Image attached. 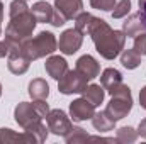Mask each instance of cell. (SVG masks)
Instances as JSON below:
<instances>
[{"mask_svg":"<svg viewBox=\"0 0 146 144\" xmlns=\"http://www.w3.org/2000/svg\"><path fill=\"white\" fill-rule=\"evenodd\" d=\"M88 36L92 37L99 54L106 59L117 58L121 54V51L124 49L126 34L122 31H114L104 19H99V17L94 19V22L88 29Z\"/></svg>","mask_w":146,"mask_h":144,"instance_id":"1","label":"cell"},{"mask_svg":"<svg viewBox=\"0 0 146 144\" xmlns=\"http://www.w3.org/2000/svg\"><path fill=\"white\" fill-rule=\"evenodd\" d=\"M9 15L10 22L5 27V39L24 42L33 36L37 20L26 0H14L9 7Z\"/></svg>","mask_w":146,"mask_h":144,"instance_id":"2","label":"cell"},{"mask_svg":"<svg viewBox=\"0 0 146 144\" xmlns=\"http://www.w3.org/2000/svg\"><path fill=\"white\" fill-rule=\"evenodd\" d=\"M56 48H58V41L54 34L49 31H41L36 37H29L22 42V51L31 61L53 54Z\"/></svg>","mask_w":146,"mask_h":144,"instance_id":"3","label":"cell"},{"mask_svg":"<svg viewBox=\"0 0 146 144\" xmlns=\"http://www.w3.org/2000/svg\"><path fill=\"white\" fill-rule=\"evenodd\" d=\"M48 112H49V107H48L46 100L21 102L14 110V117H15V122L22 129H29L31 126L41 122L48 115Z\"/></svg>","mask_w":146,"mask_h":144,"instance_id":"4","label":"cell"},{"mask_svg":"<svg viewBox=\"0 0 146 144\" xmlns=\"http://www.w3.org/2000/svg\"><path fill=\"white\" fill-rule=\"evenodd\" d=\"M109 95L112 97L110 102L106 107V112L117 122L121 119H124L131 108H133V95H131V88L124 83H119L114 90H110Z\"/></svg>","mask_w":146,"mask_h":144,"instance_id":"5","label":"cell"},{"mask_svg":"<svg viewBox=\"0 0 146 144\" xmlns=\"http://www.w3.org/2000/svg\"><path fill=\"white\" fill-rule=\"evenodd\" d=\"M87 80L83 75L76 70H68L60 80H58V90L63 95H73V93H83L87 88Z\"/></svg>","mask_w":146,"mask_h":144,"instance_id":"6","label":"cell"},{"mask_svg":"<svg viewBox=\"0 0 146 144\" xmlns=\"http://www.w3.org/2000/svg\"><path fill=\"white\" fill-rule=\"evenodd\" d=\"M46 122H48V129L54 134V136H63L70 131L72 122L68 119V115L61 110V108H53L48 112L46 115Z\"/></svg>","mask_w":146,"mask_h":144,"instance_id":"7","label":"cell"},{"mask_svg":"<svg viewBox=\"0 0 146 144\" xmlns=\"http://www.w3.org/2000/svg\"><path fill=\"white\" fill-rule=\"evenodd\" d=\"M83 42V34L78 29H66L61 36H60V42L58 48L63 54H75Z\"/></svg>","mask_w":146,"mask_h":144,"instance_id":"8","label":"cell"},{"mask_svg":"<svg viewBox=\"0 0 146 144\" xmlns=\"http://www.w3.org/2000/svg\"><path fill=\"white\" fill-rule=\"evenodd\" d=\"M95 115V105L90 104L87 98H76L70 104V117L73 122H83V120H90Z\"/></svg>","mask_w":146,"mask_h":144,"instance_id":"9","label":"cell"},{"mask_svg":"<svg viewBox=\"0 0 146 144\" xmlns=\"http://www.w3.org/2000/svg\"><path fill=\"white\" fill-rule=\"evenodd\" d=\"M75 70L80 71L87 80H94V78H97L99 73H100V65L97 63V59H95L94 56L85 54V56L78 58V61H76V68H75Z\"/></svg>","mask_w":146,"mask_h":144,"instance_id":"10","label":"cell"},{"mask_svg":"<svg viewBox=\"0 0 146 144\" xmlns=\"http://www.w3.org/2000/svg\"><path fill=\"white\" fill-rule=\"evenodd\" d=\"M54 9L60 10L66 20H72L83 12V2L82 0H54Z\"/></svg>","mask_w":146,"mask_h":144,"instance_id":"11","label":"cell"},{"mask_svg":"<svg viewBox=\"0 0 146 144\" xmlns=\"http://www.w3.org/2000/svg\"><path fill=\"white\" fill-rule=\"evenodd\" d=\"M122 32L126 34V37H136L141 32H146V22L139 15V12L126 17V20L122 22Z\"/></svg>","mask_w":146,"mask_h":144,"instance_id":"12","label":"cell"},{"mask_svg":"<svg viewBox=\"0 0 146 144\" xmlns=\"http://www.w3.org/2000/svg\"><path fill=\"white\" fill-rule=\"evenodd\" d=\"M46 73L53 78V80H60L65 73L68 71V63L65 58L61 56H49L44 63Z\"/></svg>","mask_w":146,"mask_h":144,"instance_id":"13","label":"cell"},{"mask_svg":"<svg viewBox=\"0 0 146 144\" xmlns=\"http://www.w3.org/2000/svg\"><path fill=\"white\" fill-rule=\"evenodd\" d=\"M7 58H9L7 66H9V71L10 73H14V75H24V73L29 70L31 59L24 54V51L12 53V54H9Z\"/></svg>","mask_w":146,"mask_h":144,"instance_id":"14","label":"cell"},{"mask_svg":"<svg viewBox=\"0 0 146 144\" xmlns=\"http://www.w3.org/2000/svg\"><path fill=\"white\" fill-rule=\"evenodd\" d=\"M119 83H122V75L119 70L115 68H107L102 71V76H100V85L104 87L106 92H110L114 90Z\"/></svg>","mask_w":146,"mask_h":144,"instance_id":"15","label":"cell"},{"mask_svg":"<svg viewBox=\"0 0 146 144\" xmlns=\"http://www.w3.org/2000/svg\"><path fill=\"white\" fill-rule=\"evenodd\" d=\"M29 95L33 100H46L49 95V85L42 78H34L29 83Z\"/></svg>","mask_w":146,"mask_h":144,"instance_id":"16","label":"cell"},{"mask_svg":"<svg viewBox=\"0 0 146 144\" xmlns=\"http://www.w3.org/2000/svg\"><path fill=\"white\" fill-rule=\"evenodd\" d=\"M10 143H27L31 144V137H29V134L24 131V132H21V134H17V132H14L12 129H7V127H2L0 129V144H10Z\"/></svg>","mask_w":146,"mask_h":144,"instance_id":"17","label":"cell"},{"mask_svg":"<svg viewBox=\"0 0 146 144\" xmlns=\"http://www.w3.org/2000/svg\"><path fill=\"white\" fill-rule=\"evenodd\" d=\"M92 124H94V127H95L99 132H109V131L114 129L115 120L110 117L106 110H102V112H97V114L92 117Z\"/></svg>","mask_w":146,"mask_h":144,"instance_id":"18","label":"cell"},{"mask_svg":"<svg viewBox=\"0 0 146 144\" xmlns=\"http://www.w3.org/2000/svg\"><path fill=\"white\" fill-rule=\"evenodd\" d=\"M31 10H33V14H34V17H36L37 22L46 24V22H51V15H53L54 7H51L48 2L41 0V2H36V3L31 7Z\"/></svg>","mask_w":146,"mask_h":144,"instance_id":"19","label":"cell"},{"mask_svg":"<svg viewBox=\"0 0 146 144\" xmlns=\"http://www.w3.org/2000/svg\"><path fill=\"white\" fill-rule=\"evenodd\" d=\"M104 97H106V90L102 85H87V88L83 90V98H87L90 104H94L95 107H99L102 102H104Z\"/></svg>","mask_w":146,"mask_h":144,"instance_id":"20","label":"cell"},{"mask_svg":"<svg viewBox=\"0 0 146 144\" xmlns=\"http://www.w3.org/2000/svg\"><path fill=\"white\" fill-rule=\"evenodd\" d=\"M27 134H29V137H31V141L33 144H41L46 141V137H48V127L42 124V122H37L34 126H31L29 129H24Z\"/></svg>","mask_w":146,"mask_h":144,"instance_id":"21","label":"cell"},{"mask_svg":"<svg viewBox=\"0 0 146 144\" xmlns=\"http://www.w3.org/2000/svg\"><path fill=\"white\" fill-rule=\"evenodd\" d=\"M121 63L124 68L127 70H134L141 65V54L133 48V49H126L122 54H121Z\"/></svg>","mask_w":146,"mask_h":144,"instance_id":"22","label":"cell"},{"mask_svg":"<svg viewBox=\"0 0 146 144\" xmlns=\"http://www.w3.org/2000/svg\"><path fill=\"white\" fill-rule=\"evenodd\" d=\"M88 137H90V136L87 134L85 129H82V127H75V126H72L70 131L65 134V141H66V144L85 143V141H88Z\"/></svg>","mask_w":146,"mask_h":144,"instance_id":"23","label":"cell"},{"mask_svg":"<svg viewBox=\"0 0 146 144\" xmlns=\"http://www.w3.org/2000/svg\"><path fill=\"white\" fill-rule=\"evenodd\" d=\"M138 139V131H134L129 126H124L121 129H117V136H115V143L121 144H133Z\"/></svg>","mask_w":146,"mask_h":144,"instance_id":"24","label":"cell"},{"mask_svg":"<svg viewBox=\"0 0 146 144\" xmlns=\"http://www.w3.org/2000/svg\"><path fill=\"white\" fill-rule=\"evenodd\" d=\"M94 19H95V17H94L92 14H88V12H82V14L75 19V29H78L82 34H88V29H90Z\"/></svg>","mask_w":146,"mask_h":144,"instance_id":"25","label":"cell"},{"mask_svg":"<svg viewBox=\"0 0 146 144\" xmlns=\"http://www.w3.org/2000/svg\"><path fill=\"white\" fill-rule=\"evenodd\" d=\"M131 10V0H119L112 9V19H122Z\"/></svg>","mask_w":146,"mask_h":144,"instance_id":"26","label":"cell"},{"mask_svg":"<svg viewBox=\"0 0 146 144\" xmlns=\"http://www.w3.org/2000/svg\"><path fill=\"white\" fill-rule=\"evenodd\" d=\"M117 0H90V5L97 10H104V12H112L114 5Z\"/></svg>","mask_w":146,"mask_h":144,"instance_id":"27","label":"cell"},{"mask_svg":"<svg viewBox=\"0 0 146 144\" xmlns=\"http://www.w3.org/2000/svg\"><path fill=\"white\" fill-rule=\"evenodd\" d=\"M141 56H145L146 54V32H141V34H138V36L134 37V46H133Z\"/></svg>","mask_w":146,"mask_h":144,"instance_id":"28","label":"cell"},{"mask_svg":"<svg viewBox=\"0 0 146 144\" xmlns=\"http://www.w3.org/2000/svg\"><path fill=\"white\" fill-rule=\"evenodd\" d=\"M65 22H66L65 15H63L60 10H56V9H54V10H53V15H51V22H49V24H51V26H54V27H60V26H63Z\"/></svg>","mask_w":146,"mask_h":144,"instance_id":"29","label":"cell"},{"mask_svg":"<svg viewBox=\"0 0 146 144\" xmlns=\"http://www.w3.org/2000/svg\"><path fill=\"white\" fill-rule=\"evenodd\" d=\"M5 56H9V44L3 39V41H0V58H5Z\"/></svg>","mask_w":146,"mask_h":144,"instance_id":"30","label":"cell"},{"mask_svg":"<svg viewBox=\"0 0 146 144\" xmlns=\"http://www.w3.org/2000/svg\"><path fill=\"white\" fill-rule=\"evenodd\" d=\"M138 136H141L143 139H146V119H143L138 126Z\"/></svg>","mask_w":146,"mask_h":144,"instance_id":"31","label":"cell"},{"mask_svg":"<svg viewBox=\"0 0 146 144\" xmlns=\"http://www.w3.org/2000/svg\"><path fill=\"white\" fill-rule=\"evenodd\" d=\"M139 105L146 110V85L139 90Z\"/></svg>","mask_w":146,"mask_h":144,"instance_id":"32","label":"cell"},{"mask_svg":"<svg viewBox=\"0 0 146 144\" xmlns=\"http://www.w3.org/2000/svg\"><path fill=\"white\" fill-rule=\"evenodd\" d=\"M139 15L143 17V20L146 22V0H139Z\"/></svg>","mask_w":146,"mask_h":144,"instance_id":"33","label":"cell"},{"mask_svg":"<svg viewBox=\"0 0 146 144\" xmlns=\"http://www.w3.org/2000/svg\"><path fill=\"white\" fill-rule=\"evenodd\" d=\"M2 22H3V3L0 2V36H2Z\"/></svg>","mask_w":146,"mask_h":144,"instance_id":"34","label":"cell"},{"mask_svg":"<svg viewBox=\"0 0 146 144\" xmlns=\"http://www.w3.org/2000/svg\"><path fill=\"white\" fill-rule=\"evenodd\" d=\"M0 95H2V85H0Z\"/></svg>","mask_w":146,"mask_h":144,"instance_id":"35","label":"cell"}]
</instances>
